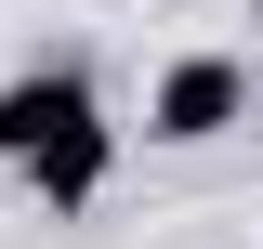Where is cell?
Instances as JSON below:
<instances>
[{
	"instance_id": "4",
	"label": "cell",
	"mask_w": 263,
	"mask_h": 249,
	"mask_svg": "<svg viewBox=\"0 0 263 249\" xmlns=\"http://www.w3.org/2000/svg\"><path fill=\"white\" fill-rule=\"evenodd\" d=\"M250 13H263V0H250Z\"/></svg>"
},
{
	"instance_id": "2",
	"label": "cell",
	"mask_w": 263,
	"mask_h": 249,
	"mask_svg": "<svg viewBox=\"0 0 263 249\" xmlns=\"http://www.w3.org/2000/svg\"><path fill=\"white\" fill-rule=\"evenodd\" d=\"M79 118H105V92L79 66H13V79H0V171H27V157L66 144Z\"/></svg>"
},
{
	"instance_id": "3",
	"label": "cell",
	"mask_w": 263,
	"mask_h": 249,
	"mask_svg": "<svg viewBox=\"0 0 263 249\" xmlns=\"http://www.w3.org/2000/svg\"><path fill=\"white\" fill-rule=\"evenodd\" d=\"M250 131H263V66H250Z\"/></svg>"
},
{
	"instance_id": "1",
	"label": "cell",
	"mask_w": 263,
	"mask_h": 249,
	"mask_svg": "<svg viewBox=\"0 0 263 249\" xmlns=\"http://www.w3.org/2000/svg\"><path fill=\"white\" fill-rule=\"evenodd\" d=\"M145 131H158V144H224V131H250V66L237 53H171L158 92H145Z\"/></svg>"
}]
</instances>
